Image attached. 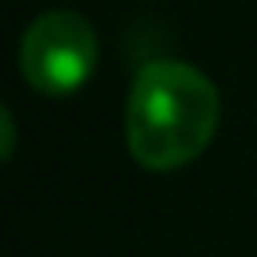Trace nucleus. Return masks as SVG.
<instances>
[{
    "label": "nucleus",
    "instance_id": "1",
    "mask_svg": "<svg viewBox=\"0 0 257 257\" xmlns=\"http://www.w3.org/2000/svg\"><path fill=\"white\" fill-rule=\"evenodd\" d=\"M219 121V95L204 72L182 61H152L128 95V152L148 170H174L208 148Z\"/></svg>",
    "mask_w": 257,
    "mask_h": 257
},
{
    "label": "nucleus",
    "instance_id": "2",
    "mask_svg": "<svg viewBox=\"0 0 257 257\" xmlns=\"http://www.w3.org/2000/svg\"><path fill=\"white\" fill-rule=\"evenodd\" d=\"M95 57H98V38L87 19L76 12H46L27 27L19 68L34 91L61 98L87 83Z\"/></svg>",
    "mask_w": 257,
    "mask_h": 257
}]
</instances>
